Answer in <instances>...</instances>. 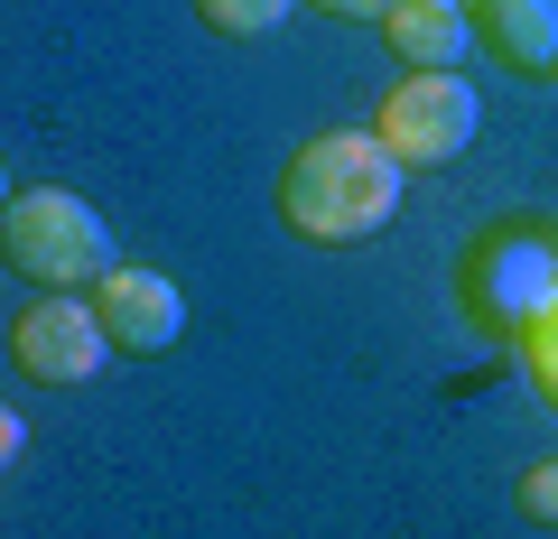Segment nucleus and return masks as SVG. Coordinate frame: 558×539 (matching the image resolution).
Returning a JSON list of instances; mask_svg holds the SVG:
<instances>
[{
  "label": "nucleus",
  "mask_w": 558,
  "mask_h": 539,
  "mask_svg": "<svg viewBox=\"0 0 558 539\" xmlns=\"http://www.w3.org/2000/svg\"><path fill=\"white\" fill-rule=\"evenodd\" d=\"M400 196H410V168L373 131H317V140H299L289 168H279V223L299 242H326V252L373 242L400 215Z\"/></svg>",
  "instance_id": "1"
},
{
  "label": "nucleus",
  "mask_w": 558,
  "mask_h": 539,
  "mask_svg": "<svg viewBox=\"0 0 558 539\" xmlns=\"http://www.w3.org/2000/svg\"><path fill=\"white\" fill-rule=\"evenodd\" d=\"M112 260V223L75 186H20L0 205V270H20L28 289H94Z\"/></svg>",
  "instance_id": "2"
},
{
  "label": "nucleus",
  "mask_w": 558,
  "mask_h": 539,
  "mask_svg": "<svg viewBox=\"0 0 558 539\" xmlns=\"http://www.w3.org/2000/svg\"><path fill=\"white\" fill-rule=\"evenodd\" d=\"M475 121H484V94L465 84V65L457 75H400L373 112V140L400 168H447V159L475 149Z\"/></svg>",
  "instance_id": "3"
},
{
  "label": "nucleus",
  "mask_w": 558,
  "mask_h": 539,
  "mask_svg": "<svg viewBox=\"0 0 558 539\" xmlns=\"http://www.w3.org/2000/svg\"><path fill=\"white\" fill-rule=\"evenodd\" d=\"M465 298H475V317L494 326V335H531V326L549 317V298H558V242L531 233V223L484 233L475 260H465Z\"/></svg>",
  "instance_id": "4"
},
{
  "label": "nucleus",
  "mask_w": 558,
  "mask_h": 539,
  "mask_svg": "<svg viewBox=\"0 0 558 539\" xmlns=\"http://www.w3.org/2000/svg\"><path fill=\"white\" fill-rule=\"evenodd\" d=\"M10 363H20L28 381H47V391H75V381H94L102 363H112L94 298H75V289H38V307L10 326Z\"/></svg>",
  "instance_id": "5"
},
{
  "label": "nucleus",
  "mask_w": 558,
  "mask_h": 539,
  "mask_svg": "<svg viewBox=\"0 0 558 539\" xmlns=\"http://www.w3.org/2000/svg\"><path fill=\"white\" fill-rule=\"evenodd\" d=\"M94 317H102V344L112 354H168L186 335V298L168 270H140V260H112L94 280Z\"/></svg>",
  "instance_id": "6"
},
{
  "label": "nucleus",
  "mask_w": 558,
  "mask_h": 539,
  "mask_svg": "<svg viewBox=\"0 0 558 539\" xmlns=\"http://www.w3.org/2000/svg\"><path fill=\"white\" fill-rule=\"evenodd\" d=\"M465 28L512 75H549L558 65V0H465Z\"/></svg>",
  "instance_id": "7"
},
{
  "label": "nucleus",
  "mask_w": 558,
  "mask_h": 539,
  "mask_svg": "<svg viewBox=\"0 0 558 539\" xmlns=\"http://www.w3.org/2000/svg\"><path fill=\"white\" fill-rule=\"evenodd\" d=\"M381 28H391V57L410 65V75H457V65L475 57V28H465V10H438V0H400Z\"/></svg>",
  "instance_id": "8"
},
{
  "label": "nucleus",
  "mask_w": 558,
  "mask_h": 539,
  "mask_svg": "<svg viewBox=\"0 0 558 539\" xmlns=\"http://www.w3.org/2000/svg\"><path fill=\"white\" fill-rule=\"evenodd\" d=\"M289 10L299 0H196V20L215 38H270V28H289Z\"/></svg>",
  "instance_id": "9"
},
{
  "label": "nucleus",
  "mask_w": 558,
  "mask_h": 539,
  "mask_svg": "<svg viewBox=\"0 0 558 539\" xmlns=\"http://www.w3.org/2000/svg\"><path fill=\"white\" fill-rule=\"evenodd\" d=\"M521 354H531V381L549 391V409H558V298H549V317L521 335Z\"/></svg>",
  "instance_id": "10"
},
{
  "label": "nucleus",
  "mask_w": 558,
  "mask_h": 539,
  "mask_svg": "<svg viewBox=\"0 0 558 539\" xmlns=\"http://www.w3.org/2000/svg\"><path fill=\"white\" fill-rule=\"evenodd\" d=\"M512 502H521V520H558V465H531Z\"/></svg>",
  "instance_id": "11"
},
{
  "label": "nucleus",
  "mask_w": 558,
  "mask_h": 539,
  "mask_svg": "<svg viewBox=\"0 0 558 539\" xmlns=\"http://www.w3.org/2000/svg\"><path fill=\"white\" fill-rule=\"evenodd\" d=\"M317 10H326V20H391L400 0H317Z\"/></svg>",
  "instance_id": "12"
},
{
  "label": "nucleus",
  "mask_w": 558,
  "mask_h": 539,
  "mask_svg": "<svg viewBox=\"0 0 558 539\" xmlns=\"http://www.w3.org/2000/svg\"><path fill=\"white\" fill-rule=\"evenodd\" d=\"M20 446H28V419H20V409H0V475L20 465Z\"/></svg>",
  "instance_id": "13"
},
{
  "label": "nucleus",
  "mask_w": 558,
  "mask_h": 539,
  "mask_svg": "<svg viewBox=\"0 0 558 539\" xmlns=\"http://www.w3.org/2000/svg\"><path fill=\"white\" fill-rule=\"evenodd\" d=\"M10 196H20V186H10V168H0V205H10Z\"/></svg>",
  "instance_id": "14"
},
{
  "label": "nucleus",
  "mask_w": 558,
  "mask_h": 539,
  "mask_svg": "<svg viewBox=\"0 0 558 539\" xmlns=\"http://www.w3.org/2000/svg\"><path fill=\"white\" fill-rule=\"evenodd\" d=\"M438 10H465V0H438Z\"/></svg>",
  "instance_id": "15"
},
{
  "label": "nucleus",
  "mask_w": 558,
  "mask_h": 539,
  "mask_svg": "<svg viewBox=\"0 0 558 539\" xmlns=\"http://www.w3.org/2000/svg\"><path fill=\"white\" fill-rule=\"evenodd\" d=\"M549 75H558V65H549Z\"/></svg>",
  "instance_id": "16"
}]
</instances>
